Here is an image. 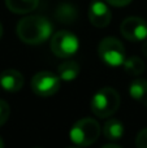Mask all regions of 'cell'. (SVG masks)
Returning a JSON list of instances; mask_svg holds the SVG:
<instances>
[{"label": "cell", "instance_id": "obj_4", "mask_svg": "<svg viewBox=\"0 0 147 148\" xmlns=\"http://www.w3.org/2000/svg\"><path fill=\"white\" fill-rule=\"evenodd\" d=\"M98 53L102 61L112 68L121 66V65H124L125 60H126L124 46L119 39L113 38V36L102 39L98 47Z\"/></svg>", "mask_w": 147, "mask_h": 148}, {"label": "cell", "instance_id": "obj_1", "mask_svg": "<svg viewBox=\"0 0 147 148\" xmlns=\"http://www.w3.org/2000/svg\"><path fill=\"white\" fill-rule=\"evenodd\" d=\"M52 25L43 16H27L18 21L17 35L25 44L36 46L51 36Z\"/></svg>", "mask_w": 147, "mask_h": 148}, {"label": "cell", "instance_id": "obj_17", "mask_svg": "<svg viewBox=\"0 0 147 148\" xmlns=\"http://www.w3.org/2000/svg\"><path fill=\"white\" fill-rule=\"evenodd\" d=\"M135 144L139 148H147V129H143L138 133L137 139H135Z\"/></svg>", "mask_w": 147, "mask_h": 148}, {"label": "cell", "instance_id": "obj_18", "mask_svg": "<svg viewBox=\"0 0 147 148\" xmlns=\"http://www.w3.org/2000/svg\"><path fill=\"white\" fill-rule=\"evenodd\" d=\"M106 1L113 7H125L129 3H132V0H106Z\"/></svg>", "mask_w": 147, "mask_h": 148}, {"label": "cell", "instance_id": "obj_10", "mask_svg": "<svg viewBox=\"0 0 147 148\" xmlns=\"http://www.w3.org/2000/svg\"><path fill=\"white\" fill-rule=\"evenodd\" d=\"M125 127L122 122L117 118H108L104 123L103 134L108 140H120L124 136Z\"/></svg>", "mask_w": 147, "mask_h": 148}, {"label": "cell", "instance_id": "obj_19", "mask_svg": "<svg viewBox=\"0 0 147 148\" xmlns=\"http://www.w3.org/2000/svg\"><path fill=\"white\" fill-rule=\"evenodd\" d=\"M142 52H143V55L147 56V39H145L142 43Z\"/></svg>", "mask_w": 147, "mask_h": 148}, {"label": "cell", "instance_id": "obj_9", "mask_svg": "<svg viewBox=\"0 0 147 148\" xmlns=\"http://www.w3.org/2000/svg\"><path fill=\"white\" fill-rule=\"evenodd\" d=\"M0 86L8 92H17L23 86V75L14 69H7L0 74Z\"/></svg>", "mask_w": 147, "mask_h": 148}, {"label": "cell", "instance_id": "obj_3", "mask_svg": "<svg viewBox=\"0 0 147 148\" xmlns=\"http://www.w3.org/2000/svg\"><path fill=\"white\" fill-rule=\"evenodd\" d=\"M100 135V126L94 118H82L72 126L69 138L78 147H87L98 140Z\"/></svg>", "mask_w": 147, "mask_h": 148}, {"label": "cell", "instance_id": "obj_7", "mask_svg": "<svg viewBox=\"0 0 147 148\" xmlns=\"http://www.w3.org/2000/svg\"><path fill=\"white\" fill-rule=\"evenodd\" d=\"M121 34L132 42H143L147 39V22L141 17H128L120 26Z\"/></svg>", "mask_w": 147, "mask_h": 148}, {"label": "cell", "instance_id": "obj_15", "mask_svg": "<svg viewBox=\"0 0 147 148\" xmlns=\"http://www.w3.org/2000/svg\"><path fill=\"white\" fill-rule=\"evenodd\" d=\"M76 9L69 4H64L57 9L56 12V17L59 18L60 21H64V22H70V21H74L76 20Z\"/></svg>", "mask_w": 147, "mask_h": 148}, {"label": "cell", "instance_id": "obj_22", "mask_svg": "<svg viewBox=\"0 0 147 148\" xmlns=\"http://www.w3.org/2000/svg\"><path fill=\"white\" fill-rule=\"evenodd\" d=\"M3 35V26H1V22H0V38H1Z\"/></svg>", "mask_w": 147, "mask_h": 148}, {"label": "cell", "instance_id": "obj_5", "mask_svg": "<svg viewBox=\"0 0 147 148\" xmlns=\"http://www.w3.org/2000/svg\"><path fill=\"white\" fill-rule=\"evenodd\" d=\"M80 48V40L73 33L67 30L57 31L51 39V51L61 59H69L77 53Z\"/></svg>", "mask_w": 147, "mask_h": 148}, {"label": "cell", "instance_id": "obj_12", "mask_svg": "<svg viewBox=\"0 0 147 148\" xmlns=\"http://www.w3.org/2000/svg\"><path fill=\"white\" fill-rule=\"evenodd\" d=\"M39 4V0H5L7 8L13 13L23 14L34 10Z\"/></svg>", "mask_w": 147, "mask_h": 148}, {"label": "cell", "instance_id": "obj_20", "mask_svg": "<svg viewBox=\"0 0 147 148\" xmlns=\"http://www.w3.org/2000/svg\"><path fill=\"white\" fill-rule=\"evenodd\" d=\"M103 148H120V146H117V144H104Z\"/></svg>", "mask_w": 147, "mask_h": 148}, {"label": "cell", "instance_id": "obj_8", "mask_svg": "<svg viewBox=\"0 0 147 148\" xmlns=\"http://www.w3.org/2000/svg\"><path fill=\"white\" fill-rule=\"evenodd\" d=\"M111 10L106 3L100 1V0L91 1L90 7H89V20L95 27H107L111 22Z\"/></svg>", "mask_w": 147, "mask_h": 148}, {"label": "cell", "instance_id": "obj_13", "mask_svg": "<svg viewBox=\"0 0 147 148\" xmlns=\"http://www.w3.org/2000/svg\"><path fill=\"white\" fill-rule=\"evenodd\" d=\"M80 74V65L76 61H65L59 65L57 68V75L61 81L70 82L76 79Z\"/></svg>", "mask_w": 147, "mask_h": 148}, {"label": "cell", "instance_id": "obj_16", "mask_svg": "<svg viewBox=\"0 0 147 148\" xmlns=\"http://www.w3.org/2000/svg\"><path fill=\"white\" fill-rule=\"evenodd\" d=\"M9 113H10V108L8 105V103L5 100L0 99V126L7 122L8 117H9Z\"/></svg>", "mask_w": 147, "mask_h": 148}, {"label": "cell", "instance_id": "obj_2", "mask_svg": "<svg viewBox=\"0 0 147 148\" xmlns=\"http://www.w3.org/2000/svg\"><path fill=\"white\" fill-rule=\"evenodd\" d=\"M90 107L96 117L107 118L112 116L120 107V95L111 87H103L94 94Z\"/></svg>", "mask_w": 147, "mask_h": 148}, {"label": "cell", "instance_id": "obj_11", "mask_svg": "<svg viewBox=\"0 0 147 148\" xmlns=\"http://www.w3.org/2000/svg\"><path fill=\"white\" fill-rule=\"evenodd\" d=\"M129 94L132 99L139 101L147 107V81L142 78H137L130 83L129 87Z\"/></svg>", "mask_w": 147, "mask_h": 148}, {"label": "cell", "instance_id": "obj_21", "mask_svg": "<svg viewBox=\"0 0 147 148\" xmlns=\"http://www.w3.org/2000/svg\"><path fill=\"white\" fill-rule=\"evenodd\" d=\"M3 147H4V142H3L1 136H0V148H3Z\"/></svg>", "mask_w": 147, "mask_h": 148}, {"label": "cell", "instance_id": "obj_14", "mask_svg": "<svg viewBox=\"0 0 147 148\" xmlns=\"http://www.w3.org/2000/svg\"><path fill=\"white\" fill-rule=\"evenodd\" d=\"M122 66H124L125 72L130 74V75H139L145 70V62L139 57L133 56V57H126Z\"/></svg>", "mask_w": 147, "mask_h": 148}, {"label": "cell", "instance_id": "obj_6", "mask_svg": "<svg viewBox=\"0 0 147 148\" xmlns=\"http://www.w3.org/2000/svg\"><path fill=\"white\" fill-rule=\"evenodd\" d=\"M60 77L51 72H39L31 79V90L42 97H49L60 88Z\"/></svg>", "mask_w": 147, "mask_h": 148}]
</instances>
